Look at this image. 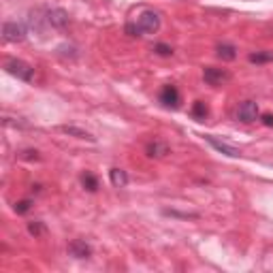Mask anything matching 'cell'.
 Here are the masks:
<instances>
[{
  "label": "cell",
  "instance_id": "cell-14",
  "mask_svg": "<svg viewBox=\"0 0 273 273\" xmlns=\"http://www.w3.org/2000/svg\"><path fill=\"white\" fill-rule=\"evenodd\" d=\"M190 113H192V118H195V120H205L207 116H209V107H207L205 103H203V100H197V103L195 105H192V109H190Z\"/></svg>",
  "mask_w": 273,
  "mask_h": 273
},
{
  "label": "cell",
  "instance_id": "cell-6",
  "mask_svg": "<svg viewBox=\"0 0 273 273\" xmlns=\"http://www.w3.org/2000/svg\"><path fill=\"white\" fill-rule=\"evenodd\" d=\"M160 103L167 107V109H177L179 107V100H182V96H179V90L175 88V85H171V83H167L164 88L160 90Z\"/></svg>",
  "mask_w": 273,
  "mask_h": 273
},
{
  "label": "cell",
  "instance_id": "cell-21",
  "mask_svg": "<svg viewBox=\"0 0 273 273\" xmlns=\"http://www.w3.org/2000/svg\"><path fill=\"white\" fill-rule=\"evenodd\" d=\"M126 34L128 37H139V28H136V24H126Z\"/></svg>",
  "mask_w": 273,
  "mask_h": 273
},
{
  "label": "cell",
  "instance_id": "cell-17",
  "mask_svg": "<svg viewBox=\"0 0 273 273\" xmlns=\"http://www.w3.org/2000/svg\"><path fill=\"white\" fill-rule=\"evenodd\" d=\"M154 52L158 56H162V58H169V56H173V47L167 45V43H156L154 45Z\"/></svg>",
  "mask_w": 273,
  "mask_h": 273
},
{
  "label": "cell",
  "instance_id": "cell-11",
  "mask_svg": "<svg viewBox=\"0 0 273 273\" xmlns=\"http://www.w3.org/2000/svg\"><path fill=\"white\" fill-rule=\"evenodd\" d=\"M145 152L149 158H162V156H167L169 154V145L164 141H152V143H147V147H145Z\"/></svg>",
  "mask_w": 273,
  "mask_h": 273
},
{
  "label": "cell",
  "instance_id": "cell-22",
  "mask_svg": "<svg viewBox=\"0 0 273 273\" xmlns=\"http://www.w3.org/2000/svg\"><path fill=\"white\" fill-rule=\"evenodd\" d=\"M164 213H169V215H179V218H199V213H179V211H171V209H167Z\"/></svg>",
  "mask_w": 273,
  "mask_h": 273
},
{
  "label": "cell",
  "instance_id": "cell-15",
  "mask_svg": "<svg viewBox=\"0 0 273 273\" xmlns=\"http://www.w3.org/2000/svg\"><path fill=\"white\" fill-rule=\"evenodd\" d=\"M81 184H83V188L88 192H96L98 190V179H96V175H92V173H83L81 175Z\"/></svg>",
  "mask_w": 273,
  "mask_h": 273
},
{
  "label": "cell",
  "instance_id": "cell-23",
  "mask_svg": "<svg viewBox=\"0 0 273 273\" xmlns=\"http://www.w3.org/2000/svg\"><path fill=\"white\" fill-rule=\"evenodd\" d=\"M261 122H263L265 126H269V128H271V126H273V113H265V116L261 118Z\"/></svg>",
  "mask_w": 273,
  "mask_h": 273
},
{
  "label": "cell",
  "instance_id": "cell-13",
  "mask_svg": "<svg viewBox=\"0 0 273 273\" xmlns=\"http://www.w3.org/2000/svg\"><path fill=\"white\" fill-rule=\"evenodd\" d=\"M215 52H218V58H220V60H226V62H233V60L237 58L235 45H228V43H220Z\"/></svg>",
  "mask_w": 273,
  "mask_h": 273
},
{
  "label": "cell",
  "instance_id": "cell-19",
  "mask_svg": "<svg viewBox=\"0 0 273 273\" xmlns=\"http://www.w3.org/2000/svg\"><path fill=\"white\" fill-rule=\"evenodd\" d=\"M250 62H254V64H263V62H273V54H265V52H261V54H250V58H248Z\"/></svg>",
  "mask_w": 273,
  "mask_h": 273
},
{
  "label": "cell",
  "instance_id": "cell-16",
  "mask_svg": "<svg viewBox=\"0 0 273 273\" xmlns=\"http://www.w3.org/2000/svg\"><path fill=\"white\" fill-rule=\"evenodd\" d=\"M28 233L34 235V237H41L43 233H45V224H43L41 220H32V222H28Z\"/></svg>",
  "mask_w": 273,
  "mask_h": 273
},
{
  "label": "cell",
  "instance_id": "cell-18",
  "mask_svg": "<svg viewBox=\"0 0 273 273\" xmlns=\"http://www.w3.org/2000/svg\"><path fill=\"white\" fill-rule=\"evenodd\" d=\"M13 209H15V213H19V215H24V213H28L32 209V201L30 199H24V201H17L15 203V207H13Z\"/></svg>",
  "mask_w": 273,
  "mask_h": 273
},
{
  "label": "cell",
  "instance_id": "cell-5",
  "mask_svg": "<svg viewBox=\"0 0 273 273\" xmlns=\"http://www.w3.org/2000/svg\"><path fill=\"white\" fill-rule=\"evenodd\" d=\"M203 79H205V83H209V85H222L224 81H228L231 79V73L224 68H215V67H205L203 68Z\"/></svg>",
  "mask_w": 273,
  "mask_h": 273
},
{
  "label": "cell",
  "instance_id": "cell-4",
  "mask_svg": "<svg viewBox=\"0 0 273 273\" xmlns=\"http://www.w3.org/2000/svg\"><path fill=\"white\" fill-rule=\"evenodd\" d=\"M205 141L209 143V145L215 149V152H220V154H224L228 158H239L241 152L237 149L235 145H231V143H226V141H220V139H215L213 135H205Z\"/></svg>",
  "mask_w": 273,
  "mask_h": 273
},
{
  "label": "cell",
  "instance_id": "cell-12",
  "mask_svg": "<svg viewBox=\"0 0 273 273\" xmlns=\"http://www.w3.org/2000/svg\"><path fill=\"white\" fill-rule=\"evenodd\" d=\"M109 179L116 188H126L128 186V173L124 169H111L109 171Z\"/></svg>",
  "mask_w": 273,
  "mask_h": 273
},
{
  "label": "cell",
  "instance_id": "cell-10",
  "mask_svg": "<svg viewBox=\"0 0 273 273\" xmlns=\"http://www.w3.org/2000/svg\"><path fill=\"white\" fill-rule=\"evenodd\" d=\"M60 131L64 135H70V136H75V139H83V141H90V143H94L96 141V136L88 133V131H83V128H79V126H60Z\"/></svg>",
  "mask_w": 273,
  "mask_h": 273
},
{
  "label": "cell",
  "instance_id": "cell-2",
  "mask_svg": "<svg viewBox=\"0 0 273 273\" xmlns=\"http://www.w3.org/2000/svg\"><path fill=\"white\" fill-rule=\"evenodd\" d=\"M135 24L139 28L141 34H154V32L160 30V15L154 11H143Z\"/></svg>",
  "mask_w": 273,
  "mask_h": 273
},
{
  "label": "cell",
  "instance_id": "cell-20",
  "mask_svg": "<svg viewBox=\"0 0 273 273\" xmlns=\"http://www.w3.org/2000/svg\"><path fill=\"white\" fill-rule=\"evenodd\" d=\"M19 158H26V160H39V152H32V149H26V152H21Z\"/></svg>",
  "mask_w": 273,
  "mask_h": 273
},
{
  "label": "cell",
  "instance_id": "cell-7",
  "mask_svg": "<svg viewBox=\"0 0 273 273\" xmlns=\"http://www.w3.org/2000/svg\"><path fill=\"white\" fill-rule=\"evenodd\" d=\"M237 118H239L243 124H252L258 120V105L254 100H246V103L239 105V111H237Z\"/></svg>",
  "mask_w": 273,
  "mask_h": 273
},
{
  "label": "cell",
  "instance_id": "cell-3",
  "mask_svg": "<svg viewBox=\"0 0 273 273\" xmlns=\"http://www.w3.org/2000/svg\"><path fill=\"white\" fill-rule=\"evenodd\" d=\"M2 39L9 43H19L26 39V26L19 21H4L2 26Z\"/></svg>",
  "mask_w": 273,
  "mask_h": 273
},
{
  "label": "cell",
  "instance_id": "cell-9",
  "mask_svg": "<svg viewBox=\"0 0 273 273\" xmlns=\"http://www.w3.org/2000/svg\"><path fill=\"white\" fill-rule=\"evenodd\" d=\"M68 254L75 258H90L92 248H90V243H85L83 239H73L68 243Z\"/></svg>",
  "mask_w": 273,
  "mask_h": 273
},
{
  "label": "cell",
  "instance_id": "cell-1",
  "mask_svg": "<svg viewBox=\"0 0 273 273\" xmlns=\"http://www.w3.org/2000/svg\"><path fill=\"white\" fill-rule=\"evenodd\" d=\"M4 70L9 75H13V77H17V79H21V81H34V68L30 67L28 62H24V60H17V58H9L4 62Z\"/></svg>",
  "mask_w": 273,
  "mask_h": 273
},
{
  "label": "cell",
  "instance_id": "cell-8",
  "mask_svg": "<svg viewBox=\"0 0 273 273\" xmlns=\"http://www.w3.org/2000/svg\"><path fill=\"white\" fill-rule=\"evenodd\" d=\"M68 13L64 11V9H49L47 11V24L52 26V28H58V30H64V28L68 26Z\"/></svg>",
  "mask_w": 273,
  "mask_h": 273
}]
</instances>
